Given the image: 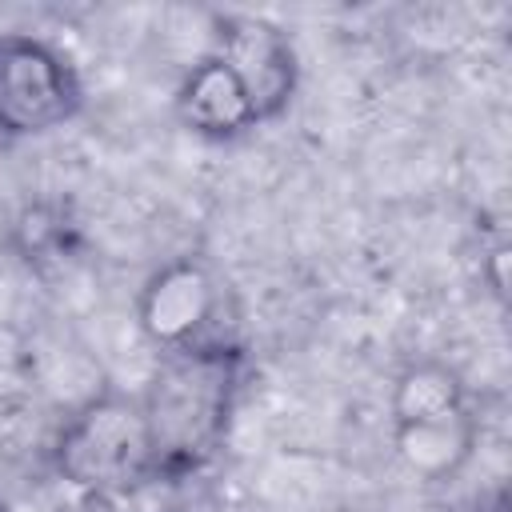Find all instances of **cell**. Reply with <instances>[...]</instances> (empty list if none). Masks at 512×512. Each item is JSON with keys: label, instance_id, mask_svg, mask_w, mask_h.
Here are the masks:
<instances>
[{"label": "cell", "instance_id": "9", "mask_svg": "<svg viewBox=\"0 0 512 512\" xmlns=\"http://www.w3.org/2000/svg\"><path fill=\"white\" fill-rule=\"evenodd\" d=\"M16 248L28 264H44V260H64L72 252V240H76V228L68 224V216L40 200V204H28L20 216H16Z\"/></svg>", "mask_w": 512, "mask_h": 512}, {"label": "cell", "instance_id": "8", "mask_svg": "<svg viewBox=\"0 0 512 512\" xmlns=\"http://www.w3.org/2000/svg\"><path fill=\"white\" fill-rule=\"evenodd\" d=\"M388 408H392V424H420L468 408V392L460 372L448 368L444 360H416L396 376Z\"/></svg>", "mask_w": 512, "mask_h": 512}, {"label": "cell", "instance_id": "6", "mask_svg": "<svg viewBox=\"0 0 512 512\" xmlns=\"http://www.w3.org/2000/svg\"><path fill=\"white\" fill-rule=\"evenodd\" d=\"M176 116L192 136L212 140V144H228V140H240L252 128H260L240 80L228 72V64L216 52L196 60L180 76V84H176Z\"/></svg>", "mask_w": 512, "mask_h": 512}, {"label": "cell", "instance_id": "10", "mask_svg": "<svg viewBox=\"0 0 512 512\" xmlns=\"http://www.w3.org/2000/svg\"><path fill=\"white\" fill-rule=\"evenodd\" d=\"M508 260H512V248H508V240H500V244H492V248H488L484 268H480L496 300H508Z\"/></svg>", "mask_w": 512, "mask_h": 512}, {"label": "cell", "instance_id": "3", "mask_svg": "<svg viewBox=\"0 0 512 512\" xmlns=\"http://www.w3.org/2000/svg\"><path fill=\"white\" fill-rule=\"evenodd\" d=\"M84 104L72 60L40 36H0V136L28 140L64 128Z\"/></svg>", "mask_w": 512, "mask_h": 512}, {"label": "cell", "instance_id": "5", "mask_svg": "<svg viewBox=\"0 0 512 512\" xmlns=\"http://www.w3.org/2000/svg\"><path fill=\"white\" fill-rule=\"evenodd\" d=\"M220 308V284L200 256H176L160 264L136 292V328L160 352H176L204 336Z\"/></svg>", "mask_w": 512, "mask_h": 512}, {"label": "cell", "instance_id": "7", "mask_svg": "<svg viewBox=\"0 0 512 512\" xmlns=\"http://www.w3.org/2000/svg\"><path fill=\"white\" fill-rule=\"evenodd\" d=\"M480 440V424L468 408L420 424H392V448L400 464L420 480H448L456 476Z\"/></svg>", "mask_w": 512, "mask_h": 512}, {"label": "cell", "instance_id": "4", "mask_svg": "<svg viewBox=\"0 0 512 512\" xmlns=\"http://www.w3.org/2000/svg\"><path fill=\"white\" fill-rule=\"evenodd\" d=\"M216 56L240 80L256 124L280 120L300 88V56L292 36L252 12H224L216 16Z\"/></svg>", "mask_w": 512, "mask_h": 512}, {"label": "cell", "instance_id": "11", "mask_svg": "<svg viewBox=\"0 0 512 512\" xmlns=\"http://www.w3.org/2000/svg\"><path fill=\"white\" fill-rule=\"evenodd\" d=\"M0 512H8V508H4V504H0Z\"/></svg>", "mask_w": 512, "mask_h": 512}, {"label": "cell", "instance_id": "2", "mask_svg": "<svg viewBox=\"0 0 512 512\" xmlns=\"http://www.w3.org/2000/svg\"><path fill=\"white\" fill-rule=\"evenodd\" d=\"M52 468L64 484L96 496H116L156 480L140 400L100 392L80 404L52 444Z\"/></svg>", "mask_w": 512, "mask_h": 512}, {"label": "cell", "instance_id": "1", "mask_svg": "<svg viewBox=\"0 0 512 512\" xmlns=\"http://www.w3.org/2000/svg\"><path fill=\"white\" fill-rule=\"evenodd\" d=\"M244 372L248 352L236 340H200L160 352V364L140 396L156 480H184L220 452Z\"/></svg>", "mask_w": 512, "mask_h": 512}]
</instances>
